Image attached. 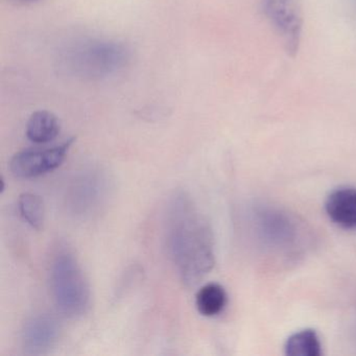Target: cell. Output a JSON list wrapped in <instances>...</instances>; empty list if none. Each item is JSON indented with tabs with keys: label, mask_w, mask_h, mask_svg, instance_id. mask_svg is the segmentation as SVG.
Segmentation results:
<instances>
[{
	"label": "cell",
	"mask_w": 356,
	"mask_h": 356,
	"mask_svg": "<svg viewBox=\"0 0 356 356\" xmlns=\"http://www.w3.org/2000/svg\"><path fill=\"white\" fill-rule=\"evenodd\" d=\"M213 233L207 218L186 193H175L166 222L170 258L186 286L193 287L216 264Z\"/></svg>",
	"instance_id": "6da1fadb"
},
{
	"label": "cell",
	"mask_w": 356,
	"mask_h": 356,
	"mask_svg": "<svg viewBox=\"0 0 356 356\" xmlns=\"http://www.w3.org/2000/svg\"><path fill=\"white\" fill-rule=\"evenodd\" d=\"M130 61L131 49L124 42L90 39L64 51L60 66L68 76L95 81L118 74Z\"/></svg>",
	"instance_id": "7a4b0ae2"
},
{
	"label": "cell",
	"mask_w": 356,
	"mask_h": 356,
	"mask_svg": "<svg viewBox=\"0 0 356 356\" xmlns=\"http://www.w3.org/2000/svg\"><path fill=\"white\" fill-rule=\"evenodd\" d=\"M49 287L58 310L68 318H80L90 307L91 289L74 253L61 250L51 260Z\"/></svg>",
	"instance_id": "3957f363"
},
{
	"label": "cell",
	"mask_w": 356,
	"mask_h": 356,
	"mask_svg": "<svg viewBox=\"0 0 356 356\" xmlns=\"http://www.w3.org/2000/svg\"><path fill=\"white\" fill-rule=\"evenodd\" d=\"M261 7L287 55L295 57L301 44L303 30L302 0H261Z\"/></svg>",
	"instance_id": "277c9868"
},
{
	"label": "cell",
	"mask_w": 356,
	"mask_h": 356,
	"mask_svg": "<svg viewBox=\"0 0 356 356\" xmlns=\"http://www.w3.org/2000/svg\"><path fill=\"white\" fill-rule=\"evenodd\" d=\"M76 140V137H70L51 149L19 152L10 161V170L14 176L22 179L37 178L49 174L65 161L68 152Z\"/></svg>",
	"instance_id": "5b68a950"
},
{
	"label": "cell",
	"mask_w": 356,
	"mask_h": 356,
	"mask_svg": "<svg viewBox=\"0 0 356 356\" xmlns=\"http://www.w3.org/2000/svg\"><path fill=\"white\" fill-rule=\"evenodd\" d=\"M109 184L103 172H85L72 183L67 195L68 206L76 216H91L107 197Z\"/></svg>",
	"instance_id": "8992f818"
},
{
	"label": "cell",
	"mask_w": 356,
	"mask_h": 356,
	"mask_svg": "<svg viewBox=\"0 0 356 356\" xmlns=\"http://www.w3.org/2000/svg\"><path fill=\"white\" fill-rule=\"evenodd\" d=\"M60 321L51 314H36L26 321L22 331V343L28 354H45L51 351L61 337Z\"/></svg>",
	"instance_id": "52a82bcc"
},
{
	"label": "cell",
	"mask_w": 356,
	"mask_h": 356,
	"mask_svg": "<svg viewBox=\"0 0 356 356\" xmlns=\"http://www.w3.org/2000/svg\"><path fill=\"white\" fill-rule=\"evenodd\" d=\"M325 209L337 226L356 229V188L343 186L334 189L327 197Z\"/></svg>",
	"instance_id": "ba28073f"
},
{
	"label": "cell",
	"mask_w": 356,
	"mask_h": 356,
	"mask_svg": "<svg viewBox=\"0 0 356 356\" xmlns=\"http://www.w3.org/2000/svg\"><path fill=\"white\" fill-rule=\"evenodd\" d=\"M61 131L59 118L49 111L34 112L26 124V137L34 143H47L55 140Z\"/></svg>",
	"instance_id": "9c48e42d"
},
{
	"label": "cell",
	"mask_w": 356,
	"mask_h": 356,
	"mask_svg": "<svg viewBox=\"0 0 356 356\" xmlns=\"http://www.w3.org/2000/svg\"><path fill=\"white\" fill-rule=\"evenodd\" d=\"M228 303L226 289L220 283L204 284L195 293V307L202 316L212 318L224 312Z\"/></svg>",
	"instance_id": "30bf717a"
},
{
	"label": "cell",
	"mask_w": 356,
	"mask_h": 356,
	"mask_svg": "<svg viewBox=\"0 0 356 356\" xmlns=\"http://www.w3.org/2000/svg\"><path fill=\"white\" fill-rule=\"evenodd\" d=\"M289 356H321L322 345L316 331L305 329L289 337L284 346Z\"/></svg>",
	"instance_id": "8fae6325"
},
{
	"label": "cell",
	"mask_w": 356,
	"mask_h": 356,
	"mask_svg": "<svg viewBox=\"0 0 356 356\" xmlns=\"http://www.w3.org/2000/svg\"><path fill=\"white\" fill-rule=\"evenodd\" d=\"M20 216L35 230H42L45 222L44 202L36 193H24L18 199Z\"/></svg>",
	"instance_id": "7c38bea8"
},
{
	"label": "cell",
	"mask_w": 356,
	"mask_h": 356,
	"mask_svg": "<svg viewBox=\"0 0 356 356\" xmlns=\"http://www.w3.org/2000/svg\"><path fill=\"white\" fill-rule=\"evenodd\" d=\"M12 3H16V5H32V3H38L40 0H10Z\"/></svg>",
	"instance_id": "4fadbf2b"
}]
</instances>
